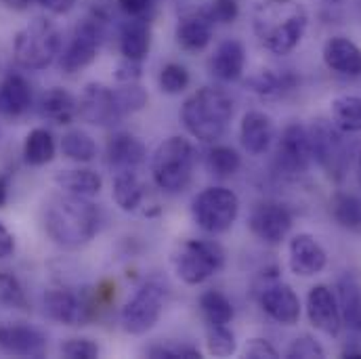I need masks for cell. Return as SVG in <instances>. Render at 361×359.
<instances>
[{
	"instance_id": "48",
	"label": "cell",
	"mask_w": 361,
	"mask_h": 359,
	"mask_svg": "<svg viewBox=\"0 0 361 359\" xmlns=\"http://www.w3.org/2000/svg\"><path fill=\"white\" fill-rule=\"evenodd\" d=\"M15 252V236L11 233V229L0 221V261L8 259Z\"/></svg>"
},
{
	"instance_id": "11",
	"label": "cell",
	"mask_w": 361,
	"mask_h": 359,
	"mask_svg": "<svg viewBox=\"0 0 361 359\" xmlns=\"http://www.w3.org/2000/svg\"><path fill=\"white\" fill-rule=\"evenodd\" d=\"M292 223L294 219L290 208L275 200L259 202L248 219V227L255 233V238L269 246H277L288 238V233L292 231Z\"/></svg>"
},
{
	"instance_id": "38",
	"label": "cell",
	"mask_w": 361,
	"mask_h": 359,
	"mask_svg": "<svg viewBox=\"0 0 361 359\" xmlns=\"http://www.w3.org/2000/svg\"><path fill=\"white\" fill-rule=\"evenodd\" d=\"M114 95H116V103H118V109L122 116L141 111L149 101V95L145 92V89L139 83L120 85L118 89H114Z\"/></svg>"
},
{
	"instance_id": "47",
	"label": "cell",
	"mask_w": 361,
	"mask_h": 359,
	"mask_svg": "<svg viewBox=\"0 0 361 359\" xmlns=\"http://www.w3.org/2000/svg\"><path fill=\"white\" fill-rule=\"evenodd\" d=\"M154 0H118L120 8L130 17H143L152 8Z\"/></svg>"
},
{
	"instance_id": "18",
	"label": "cell",
	"mask_w": 361,
	"mask_h": 359,
	"mask_svg": "<svg viewBox=\"0 0 361 359\" xmlns=\"http://www.w3.org/2000/svg\"><path fill=\"white\" fill-rule=\"evenodd\" d=\"M0 349L17 358H42L47 353V339L32 326L6 324L0 326Z\"/></svg>"
},
{
	"instance_id": "15",
	"label": "cell",
	"mask_w": 361,
	"mask_h": 359,
	"mask_svg": "<svg viewBox=\"0 0 361 359\" xmlns=\"http://www.w3.org/2000/svg\"><path fill=\"white\" fill-rule=\"evenodd\" d=\"M259 305L271 320H275L281 326H294L300 320L298 294L292 290V286L279 279H269L259 290Z\"/></svg>"
},
{
	"instance_id": "7",
	"label": "cell",
	"mask_w": 361,
	"mask_h": 359,
	"mask_svg": "<svg viewBox=\"0 0 361 359\" xmlns=\"http://www.w3.org/2000/svg\"><path fill=\"white\" fill-rule=\"evenodd\" d=\"M191 214L197 227L210 236L225 233L240 214V197L227 187H206L193 197Z\"/></svg>"
},
{
	"instance_id": "8",
	"label": "cell",
	"mask_w": 361,
	"mask_h": 359,
	"mask_svg": "<svg viewBox=\"0 0 361 359\" xmlns=\"http://www.w3.org/2000/svg\"><path fill=\"white\" fill-rule=\"evenodd\" d=\"M307 130H309L313 160L326 171L330 179H343L351 164L349 145H347L343 130L332 120H326V118H317Z\"/></svg>"
},
{
	"instance_id": "45",
	"label": "cell",
	"mask_w": 361,
	"mask_h": 359,
	"mask_svg": "<svg viewBox=\"0 0 361 359\" xmlns=\"http://www.w3.org/2000/svg\"><path fill=\"white\" fill-rule=\"evenodd\" d=\"M141 63L143 61H135V59L122 57V61L116 66V83L118 85L139 83V78H141Z\"/></svg>"
},
{
	"instance_id": "52",
	"label": "cell",
	"mask_w": 361,
	"mask_h": 359,
	"mask_svg": "<svg viewBox=\"0 0 361 359\" xmlns=\"http://www.w3.org/2000/svg\"><path fill=\"white\" fill-rule=\"evenodd\" d=\"M343 358L361 359V349H357V347H347V349L343 351Z\"/></svg>"
},
{
	"instance_id": "25",
	"label": "cell",
	"mask_w": 361,
	"mask_h": 359,
	"mask_svg": "<svg viewBox=\"0 0 361 359\" xmlns=\"http://www.w3.org/2000/svg\"><path fill=\"white\" fill-rule=\"evenodd\" d=\"M336 300L341 307L343 324L361 332V279L353 273H345L336 281Z\"/></svg>"
},
{
	"instance_id": "34",
	"label": "cell",
	"mask_w": 361,
	"mask_h": 359,
	"mask_svg": "<svg viewBox=\"0 0 361 359\" xmlns=\"http://www.w3.org/2000/svg\"><path fill=\"white\" fill-rule=\"evenodd\" d=\"M61 154L78 164H85L97 158V143L85 130H70L61 139Z\"/></svg>"
},
{
	"instance_id": "49",
	"label": "cell",
	"mask_w": 361,
	"mask_h": 359,
	"mask_svg": "<svg viewBox=\"0 0 361 359\" xmlns=\"http://www.w3.org/2000/svg\"><path fill=\"white\" fill-rule=\"evenodd\" d=\"M34 2H38L40 6H44L53 15H66L76 4V0H34Z\"/></svg>"
},
{
	"instance_id": "30",
	"label": "cell",
	"mask_w": 361,
	"mask_h": 359,
	"mask_svg": "<svg viewBox=\"0 0 361 359\" xmlns=\"http://www.w3.org/2000/svg\"><path fill=\"white\" fill-rule=\"evenodd\" d=\"M298 80L292 72H273V70H261L257 72L255 76L248 78L246 87L257 92L259 97H265V99H275V97H283L286 92L296 89Z\"/></svg>"
},
{
	"instance_id": "51",
	"label": "cell",
	"mask_w": 361,
	"mask_h": 359,
	"mask_svg": "<svg viewBox=\"0 0 361 359\" xmlns=\"http://www.w3.org/2000/svg\"><path fill=\"white\" fill-rule=\"evenodd\" d=\"M8 200V175H0V208Z\"/></svg>"
},
{
	"instance_id": "22",
	"label": "cell",
	"mask_w": 361,
	"mask_h": 359,
	"mask_svg": "<svg viewBox=\"0 0 361 359\" xmlns=\"http://www.w3.org/2000/svg\"><path fill=\"white\" fill-rule=\"evenodd\" d=\"M147 158L143 141L130 133H116L107 143V164L116 171H137Z\"/></svg>"
},
{
	"instance_id": "50",
	"label": "cell",
	"mask_w": 361,
	"mask_h": 359,
	"mask_svg": "<svg viewBox=\"0 0 361 359\" xmlns=\"http://www.w3.org/2000/svg\"><path fill=\"white\" fill-rule=\"evenodd\" d=\"M6 8H13V11H25L34 0H0Z\"/></svg>"
},
{
	"instance_id": "44",
	"label": "cell",
	"mask_w": 361,
	"mask_h": 359,
	"mask_svg": "<svg viewBox=\"0 0 361 359\" xmlns=\"http://www.w3.org/2000/svg\"><path fill=\"white\" fill-rule=\"evenodd\" d=\"M206 15L210 17L212 23H223L229 25L238 19L240 15V4L235 0H212L210 6L206 8Z\"/></svg>"
},
{
	"instance_id": "3",
	"label": "cell",
	"mask_w": 361,
	"mask_h": 359,
	"mask_svg": "<svg viewBox=\"0 0 361 359\" xmlns=\"http://www.w3.org/2000/svg\"><path fill=\"white\" fill-rule=\"evenodd\" d=\"M233 118V99L223 89L204 87L189 95L180 107L187 133L202 143H216Z\"/></svg>"
},
{
	"instance_id": "35",
	"label": "cell",
	"mask_w": 361,
	"mask_h": 359,
	"mask_svg": "<svg viewBox=\"0 0 361 359\" xmlns=\"http://www.w3.org/2000/svg\"><path fill=\"white\" fill-rule=\"evenodd\" d=\"M200 311L206 324H229L233 320V305L219 290H208L200 296Z\"/></svg>"
},
{
	"instance_id": "40",
	"label": "cell",
	"mask_w": 361,
	"mask_h": 359,
	"mask_svg": "<svg viewBox=\"0 0 361 359\" xmlns=\"http://www.w3.org/2000/svg\"><path fill=\"white\" fill-rule=\"evenodd\" d=\"M189 72L185 66L180 63H166L162 70H160V90L166 92V95H180L183 90L189 87Z\"/></svg>"
},
{
	"instance_id": "12",
	"label": "cell",
	"mask_w": 361,
	"mask_h": 359,
	"mask_svg": "<svg viewBox=\"0 0 361 359\" xmlns=\"http://www.w3.org/2000/svg\"><path fill=\"white\" fill-rule=\"evenodd\" d=\"M42 305L44 313L61 326H87L94 315L97 300L78 296L66 288H53L44 294Z\"/></svg>"
},
{
	"instance_id": "9",
	"label": "cell",
	"mask_w": 361,
	"mask_h": 359,
	"mask_svg": "<svg viewBox=\"0 0 361 359\" xmlns=\"http://www.w3.org/2000/svg\"><path fill=\"white\" fill-rule=\"evenodd\" d=\"M164 307H166V288L158 281H145L135 290V294L122 307L120 313L122 328L135 336L145 334L160 322Z\"/></svg>"
},
{
	"instance_id": "17",
	"label": "cell",
	"mask_w": 361,
	"mask_h": 359,
	"mask_svg": "<svg viewBox=\"0 0 361 359\" xmlns=\"http://www.w3.org/2000/svg\"><path fill=\"white\" fill-rule=\"evenodd\" d=\"M288 263L294 275L315 277L328 265V252L311 233H296L288 246Z\"/></svg>"
},
{
	"instance_id": "5",
	"label": "cell",
	"mask_w": 361,
	"mask_h": 359,
	"mask_svg": "<svg viewBox=\"0 0 361 359\" xmlns=\"http://www.w3.org/2000/svg\"><path fill=\"white\" fill-rule=\"evenodd\" d=\"M195 152L185 137H169L152 156V177L166 193L183 191L193 175Z\"/></svg>"
},
{
	"instance_id": "39",
	"label": "cell",
	"mask_w": 361,
	"mask_h": 359,
	"mask_svg": "<svg viewBox=\"0 0 361 359\" xmlns=\"http://www.w3.org/2000/svg\"><path fill=\"white\" fill-rule=\"evenodd\" d=\"M0 307L2 309H27L23 286L11 271H0Z\"/></svg>"
},
{
	"instance_id": "16",
	"label": "cell",
	"mask_w": 361,
	"mask_h": 359,
	"mask_svg": "<svg viewBox=\"0 0 361 359\" xmlns=\"http://www.w3.org/2000/svg\"><path fill=\"white\" fill-rule=\"evenodd\" d=\"M307 317L311 326L328 336H336L343 328V315L336 294L330 286L317 284L307 294Z\"/></svg>"
},
{
	"instance_id": "1",
	"label": "cell",
	"mask_w": 361,
	"mask_h": 359,
	"mask_svg": "<svg viewBox=\"0 0 361 359\" xmlns=\"http://www.w3.org/2000/svg\"><path fill=\"white\" fill-rule=\"evenodd\" d=\"M44 231L61 248L78 250L87 246L99 231L101 214L90 197L59 193L44 204Z\"/></svg>"
},
{
	"instance_id": "23",
	"label": "cell",
	"mask_w": 361,
	"mask_h": 359,
	"mask_svg": "<svg viewBox=\"0 0 361 359\" xmlns=\"http://www.w3.org/2000/svg\"><path fill=\"white\" fill-rule=\"evenodd\" d=\"M244 68H246L244 44L233 38L221 42L210 59V72L223 83H233V80L242 78Z\"/></svg>"
},
{
	"instance_id": "32",
	"label": "cell",
	"mask_w": 361,
	"mask_h": 359,
	"mask_svg": "<svg viewBox=\"0 0 361 359\" xmlns=\"http://www.w3.org/2000/svg\"><path fill=\"white\" fill-rule=\"evenodd\" d=\"M330 214L343 229L361 231V195L336 193L330 200Z\"/></svg>"
},
{
	"instance_id": "10",
	"label": "cell",
	"mask_w": 361,
	"mask_h": 359,
	"mask_svg": "<svg viewBox=\"0 0 361 359\" xmlns=\"http://www.w3.org/2000/svg\"><path fill=\"white\" fill-rule=\"evenodd\" d=\"M313 162L311 154V141L307 126L292 122L283 128L277 152H275V171L283 179H300L307 175L309 166Z\"/></svg>"
},
{
	"instance_id": "46",
	"label": "cell",
	"mask_w": 361,
	"mask_h": 359,
	"mask_svg": "<svg viewBox=\"0 0 361 359\" xmlns=\"http://www.w3.org/2000/svg\"><path fill=\"white\" fill-rule=\"evenodd\" d=\"M244 358L250 359H275L279 358L277 349L265 339H250L244 347Z\"/></svg>"
},
{
	"instance_id": "6",
	"label": "cell",
	"mask_w": 361,
	"mask_h": 359,
	"mask_svg": "<svg viewBox=\"0 0 361 359\" xmlns=\"http://www.w3.org/2000/svg\"><path fill=\"white\" fill-rule=\"evenodd\" d=\"M175 275L187 286H200L225 267V250L214 240H183L171 257Z\"/></svg>"
},
{
	"instance_id": "37",
	"label": "cell",
	"mask_w": 361,
	"mask_h": 359,
	"mask_svg": "<svg viewBox=\"0 0 361 359\" xmlns=\"http://www.w3.org/2000/svg\"><path fill=\"white\" fill-rule=\"evenodd\" d=\"M206 349L214 358H229L238 351V341L227 324H208L206 328Z\"/></svg>"
},
{
	"instance_id": "19",
	"label": "cell",
	"mask_w": 361,
	"mask_h": 359,
	"mask_svg": "<svg viewBox=\"0 0 361 359\" xmlns=\"http://www.w3.org/2000/svg\"><path fill=\"white\" fill-rule=\"evenodd\" d=\"M177 44L187 53H200L204 51L212 40V21L206 15V8L187 11L179 17L177 30Z\"/></svg>"
},
{
	"instance_id": "36",
	"label": "cell",
	"mask_w": 361,
	"mask_h": 359,
	"mask_svg": "<svg viewBox=\"0 0 361 359\" xmlns=\"http://www.w3.org/2000/svg\"><path fill=\"white\" fill-rule=\"evenodd\" d=\"M206 166L208 171L219 177V179H229L233 177L240 166H242V158L240 154L233 150V147H227V145H214L208 156H206Z\"/></svg>"
},
{
	"instance_id": "54",
	"label": "cell",
	"mask_w": 361,
	"mask_h": 359,
	"mask_svg": "<svg viewBox=\"0 0 361 359\" xmlns=\"http://www.w3.org/2000/svg\"><path fill=\"white\" fill-rule=\"evenodd\" d=\"M322 2H326V4H338V2H343V0H322Z\"/></svg>"
},
{
	"instance_id": "20",
	"label": "cell",
	"mask_w": 361,
	"mask_h": 359,
	"mask_svg": "<svg viewBox=\"0 0 361 359\" xmlns=\"http://www.w3.org/2000/svg\"><path fill=\"white\" fill-rule=\"evenodd\" d=\"M324 61L326 66L349 78H360L361 76V49L347 36H332L324 44Z\"/></svg>"
},
{
	"instance_id": "13",
	"label": "cell",
	"mask_w": 361,
	"mask_h": 359,
	"mask_svg": "<svg viewBox=\"0 0 361 359\" xmlns=\"http://www.w3.org/2000/svg\"><path fill=\"white\" fill-rule=\"evenodd\" d=\"M99 44H101L99 23H94L92 19H87L80 25H76L68 47L63 49V53H59L61 70L66 74H76V72H82L85 68H89L97 59Z\"/></svg>"
},
{
	"instance_id": "41",
	"label": "cell",
	"mask_w": 361,
	"mask_h": 359,
	"mask_svg": "<svg viewBox=\"0 0 361 359\" xmlns=\"http://www.w3.org/2000/svg\"><path fill=\"white\" fill-rule=\"evenodd\" d=\"M147 358L154 359H200L202 353L191 345H179V343H158L152 345L145 351Z\"/></svg>"
},
{
	"instance_id": "26",
	"label": "cell",
	"mask_w": 361,
	"mask_h": 359,
	"mask_svg": "<svg viewBox=\"0 0 361 359\" xmlns=\"http://www.w3.org/2000/svg\"><path fill=\"white\" fill-rule=\"evenodd\" d=\"M152 49V25L143 17H133L120 30V53L126 59L143 61Z\"/></svg>"
},
{
	"instance_id": "33",
	"label": "cell",
	"mask_w": 361,
	"mask_h": 359,
	"mask_svg": "<svg viewBox=\"0 0 361 359\" xmlns=\"http://www.w3.org/2000/svg\"><path fill=\"white\" fill-rule=\"evenodd\" d=\"M332 122L343 133H361V97L341 95L332 101Z\"/></svg>"
},
{
	"instance_id": "24",
	"label": "cell",
	"mask_w": 361,
	"mask_h": 359,
	"mask_svg": "<svg viewBox=\"0 0 361 359\" xmlns=\"http://www.w3.org/2000/svg\"><path fill=\"white\" fill-rule=\"evenodd\" d=\"M32 105V87L21 74H8L0 83V114L6 118L23 116Z\"/></svg>"
},
{
	"instance_id": "27",
	"label": "cell",
	"mask_w": 361,
	"mask_h": 359,
	"mask_svg": "<svg viewBox=\"0 0 361 359\" xmlns=\"http://www.w3.org/2000/svg\"><path fill=\"white\" fill-rule=\"evenodd\" d=\"M40 116L53 124H70L78 116V99L59 87L47 90L40 99Z\"/></svg>"
},
{
	"instance_id": "53",
	"label": "cell",
	"mask_w": 361,
	"mask_h": 359,
	"mask_svg": "<svg viewBox=\"0 0 361 359\" xmlns=\"http://www.w3.org/2000/svg\"><path fill=\"white\" fill-rule=\"evenodd\" d=\"M357 181H360V185H361V154H360V160H357Z\"/></svg>"
},
{
	"instance_id": "4",
	"label": "cell",
	"mask_w": 361,
	"mask_h": 359,
	"mask_svg": "<svg viewBox=\"0 0 361 359\" xmlns=\"http://www.w3.org/2000/svg\"><path fill=\"white\" fill-rule=\"evenodd\" d=\"M61 53V34L51 19L36 17L17 32L13 55L23 70H44Z\"/></svg>"
},
{
	"instance_id": "14",
	"label": "cell",
	"mask_w": 361,
	"mask_h": 359,
	"mask_svg": "<svg viewBox=\"0 0 361 359\" xmlns=\"http://www.w3.org/2000/svg\"><path fill=\"white\" fill-rule=\"evenodd\" d=\"M78 116L92 126H114L122 114L114 90L101 83H89L78 97Z\"/></svg>"
},
{
	"instance_id": "2",
	"label": "cell",
	"mask_w": 361,
	"mask_h": 359,
	"mask_svg": "<svg viewBox=\"0 0 361 359\" xmlns=\"http://www.w3.org/2000/svg\"><path fill=\"white\" fill-rule=\"evenodd\" d=\"M309 13L298 0H261L252 11V30L265 51L292 53L305 38Z\"/></svg>"
},
{
	"instance_id": "43",
	"label": "cell",
	"mask_w": 361,
	"mask_h": 359,
	"mask_svg": "<svg viewBox=\"0 0 361 359\" xmlns=\"http://www.w3.org/2000/svg\"><path fill=\"white\" fill-rule=\"evenodd\" d=\"M99 353V345L90 339H70L61 345V355L68 359H97Z\"/></svg>"
},
{
	"instance_id": "29",
	"label": "cell",
	"mask_w": 361,
	"mask_h": 359,
	"mask_svg": "<svg viewBox=\"0 0 361 359\" xmlns=\"http://www.w3.org/2000/svg\"><path fill=\"white\" fill-rule=\"evenodd\" d=\"M55 185L63 191V193H72V195H80V197H92L101 191L103 179L99 173L90 171V169H68V171H59L55 175Z\"/></svg>"
},
{
	"instance_id": "21",
	"label": "cell",
	"mask_w": 361,
	"mask_h": 359,
	"mask_svg": "<svg viewBox=\"0 0 361 359\" xmlns=\"http://www.w3.org/2000/svg\"><path fill=\"white\" fill-rule=\"evenodd\" d=\"M275 139V126L269 114L252 109L244 114L240 124V141L250 156H261L271 147Z\"/></svg>"
},
{
	"instance_id": "28",
	"label": "cell",
	"mask_w": 361,
	"mask_h": 359,
	"mask_svg": "<svg viewBox=\"0 0 361 359\" xmlns=\"http://www.w3.org/2000/svg\"><path fill=\"white\" fill-rule=\"evenodd\" d=\"M111 197L124 212H137L145 202V185L135 171H118L111 185Z\"/></svg>"
},
{
	"instance_id": "42",
	"label": "cell",
	"mask_w": 361,
	"mask_h": 359,
	"mask_svg": "<svg viewBox=\"0 0 361 359\" xmlns=\"http://www.w3.org/2000/svg\"><path fill=\"white\" fill-rule=\"evenodd\" d=\"M288 358L290 359H322L326 358L324 347L319 345L317 339L302 334L298 339L292 341V345L288 347Z\"/></svg>"
},
{
	"instance_id": "31",
	"label": "cell",
	"mask_w": 361,
	"mask_h": 359,
	"mask_svg": "<svg viewBox=\"0 0 361 359\" xmlns=\"http://www.w3.org/2000/svg\"><path fill=\"white\" fill-rule=\"evenodd\" d=\"M55 154H57V145H55L51 130L34 128L27 133V137L23 141V160L30 166H44V164L53 162Z\"/></svg>"
}]
</instances>
